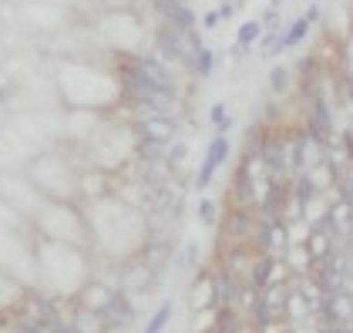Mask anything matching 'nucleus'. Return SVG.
I'll list each match as a JSON object with an SVG mask.
<instances>
[{
  "label": "nucleus",
  "mask_w": 353,
  "mask_h": 333,
  "mask_svg": "<svg viewBox=\"0 0 353 333\" xmlns=\"http://www.w3.org/2000/svg\"><path fill=\"white\" fill-rule=\"evenodd\" d=\"M57 81H61V91L71 105H81V108H91V105H108L118 94V84L114 78L94 71V68H84V64H64L57 71Z\"/></svg>",
  "instance_id": "f257e3e1"
},
{
  "label": "nucleus",
  "mask_w": 353,
  "mask_h": 333,
  "mask_svg": "<svg viewBox=\"0 0 353 333\" xmlns=\"http://www.w3.org/2000/svg\"><path fill=\"white\" fill-rule=\"evenodd\" d=\"M125 91L148 105H165L172 94V78L159 61H141L138 68L125 71Z\"/></svg>",
  "instance_id": "f03ea898"
},
{
  "label": "nucleus",
  "mask_w": 353,
  "mask_h": 333,
  "mask_svg": "<svg viewBox=\"0 0 353 333\" xmlns=\"http://www.w3.org/2000/svg\"><path fill=\"white\" fill-rule=\"evenodd\" d=\"M37 263H41V270L48 273V279L54 283L57 290H64V273H68L71 290H78V283H81V256L74 250H68V243H44Z\"/></svg>",
  "instance_id": "7ed1b4c3"
},
{
  "label": "nucleus",
  "mask_w": 353,
  "mask_h": 333,
  "mask_svg": "<svg viewBox=\"0 0 353 333\" xmlns=\"http://www.w3.org/2000/svg\"><path fill=\"white\" fill-rule=\"evenodd\" d=\"M37 222L57 243H81L84 239L81 219L74 212H68V205H41L37 209Z\"/></svg>",
  "instance_id": "20e7f679"
},
{
  "label": "nucleus",
  "mask_w": 353,
  "mask_h": 333,
  "mask_svg": "<svg viewBox=\"0 0 353 333\" xmlns=\"http://www.w3.org/2000/svg\"><path fill=\"white\" fill-rule=\"evenodd\" d=\"M101 34L108 37V44H114V48H125V51L138 48V37H141L135 17H128L125 10H114L111 17H105V21H101Z\"/></svg>",
  "instance_id": "39448f33"
},
{
  "label": "nucleus",
  "mask_w": 353,
  "mask_h": 333,
  "mask_svg": "<svg viewBox=\"0 0 353 333\" xmlns=\"http://www.w3.org/2000/svg\"><path fill=\"white\" fill-rule=\"evenodd\" d=\"M225 159H229V139H225V135H219V139H212V145L205 148V162H202L199 175H195V185H199V189H205Z\"/></svg>",
  "instance_id": "423d86ee"
},
{
  "label": "nucleus",
  "mask_w": 353,
  "mask_h": 333,
  "mask_svg": "<svg viewBox=\"0 0 353 333\" xmlns=\"http://www.w3.org/2000/svg\"><path fill=\"white\" fill-rule=\"evenodd\" d=\"M28 17L37 24V28H57L64 17H61V10H57L54 3H30L28 7Z\"/></svg>",
  "instance_id": "0eeeda50"
},
{
  "label": "nucleus",
  "mask_w": 353,
  "mask_h": 333,
  "mask_svg": "<svg viewBox=\"0 0 353 333\" xmlns=\"http://www.w3.org/2000/svg\"><path fill=\"white\" fill-rule=\"evenodd\" d=\"M306 30H310V21H306V17H299V21H296V24H293L290 30H286V34H279V41L272 44V51H286V48H296L299 41L306 37Z\"/></svg>",
  "instance_id": "6e6552de"
},
{
  "label": "nucleus",
  "mask_w": 353,
  "mask_h": 333,
  "mask_svg": "<svg viewBox=\"0 0 353 333\" xmlns=\"http://www.w3.org/2000/svg\"><path fill=\"white\" fill-rule=\"evenodd\" d=\"M145 132H148V139L155 141V145H162V141L172 139V125L162 121V118H148V121H145Z\"/></svg>",
  "instance_id": "1a4fd4ad"
},
{
  "label": "nucleus",
  "mask_w": 353,
  "mask_h": 333,
  "mask_svg": "<svg viewBox=\"0 0 353 333\" xmlns=\"http://www.w3.org/2000/svg\"><path fill=\"white\" fill-rule=\"evenodd\" d=\"M168 320H172V303H162L159 310H155V316L148 320V327H145V333H162L165 327H168Z\"/></svg>",
  "instance_id": "9d476101"
},
{
  "label": "nucleus",
  "mask_w": 353,
  "mask_h": 333,
  "mask_svg": "<svg viewBox=\"0 0 353 333\" xmlns=\"http://www.w3.org/2000/svg\"><path fill=\"white\" fill-rule=\"evenodd\" d=\"M212 68H216V54H212V51H205V48H199V51H195V74L209 78V74H212Z\"/></svg>",
  "instance_id": "9b49d317"
},
{
  "label": "nucleus",
  "mask_w": 353,
  "mask_h": 333,
  "mask_svg": "<svg viewBox=\"0 0 353 333\" xmlns=\"http://www.w3.org/2000/svg\"><path fill=\"white\" fill-rule=\"evenodd\" d=\"M259 37H263V24L259 21H245L239 28V44H256Z\"/></svg>",
  "instance_id": "f8f14e48"
},
{
  "label": "nucleus",
  "mask_w": 353,
  "mask_h": 333,
  "mask_svg": "<svg viewBox=\"0 0 353 333\" xmlns=\"http://www.w3.org/2000/svg\"><path fill=\"white\" fill-rule=\"evenodd\" d=\"M279 246H286V229L283 225H270L266 229V250H279Z\"/></svg>",
  "instance_id": "ddd939ff"
},
{
  "label": "nucleus",
  "mask_w": 353,
  "mask_h": 333,
  "mask_svg": "<svg viewBox=\"0 0 353 333\" xmlns=\"http://www.w3.org/2000/svg\"><path fill=\"white\" fill-rule=\"evenodd\" d=\"M199 219L205 222V225L216 222V202H212V199H202V202H199Z\"/></svg>",
  "instance_id": "4468645a"
},
{
  "label": "nucleus",
  "mask_w": 353,
  "mask_h": 333,
  "mask_svg": "<svg viewBox=\"0 0 353 333\" xmlns=\"http://www.w3.org/2000/svg\"><path fill=\"white\" fill-rule=\"evenodd\" d=\"M209 114H212V121H216V125H219V132L225 135V128L232 125V118H225V105H216V108L209 111Z\"/></svg>",
  "instance_id": "2eb2a0df"
},
{
  "label": "nucleus",
  "mask_w": 353,
  "mask_h": 333,
  "mask_svg": "<svg viewBox=\"0 0 353 333\" xmlns=\"http://www.w3.org/2000/svg\"><path fill=\"white\" fill-rule=\"evenodd\" d=\"M286 81H290V74H286L283 68H272V74H270L272 91H283V88H286Z\"/></svg>",
  "instance_id": "dca6fc26"
},
{
  "label": "nucleus",
  "mask_w": 353,
  "mask_h": 333,
  "mask_svg": "<svg viewBox=\"0 0 353 333\" xmlns=\"http://www.w3.org/2000/svg\"><path fill=\"white\" fill-rule=\"evenodd\" d=\"M185 155H189V145H182V141H175V148L168 152V159H172V162H182Z\"/></svg>",
  "instance_id": "f3484780"
},
{
  "label": "nucleus",
  "mask_w": 353,
  "mask_h": 333,
  "mask_svg": "<svg viewBox=\"0 0 353 333\" xmlns=\"http://www.w3.org/2000/svg\"><path fill=\"white\" fill-rule=\"evenodd\" d=\"M202 24H205V28H216L219 17H216V14H205V17H202Z\"/></svg>",
  "instance_id": "a211bd4d"
},
{
  "label": "nucleus",
  "mask_w": 353,
  "mask_h": 333,
  "mask_svg": "<svg viewBox=\"0 0 353 333\" xmlns=\"http://www.w3.org/2000/svg\"><path fill=\"white\" fill-rule=\"evenodd\" d=\"M105 3H108V7H114V10H121V7H125L128 0H105Z\"/></svg>",
  "instance_id": "6ab92c4d"
},
{
  "label": "nucleus",
  "mask_w": 353,
  "mask_h": 333,
  "mask_svg": "<svg viewBox=\"0 0 353 333\" xmlns=\"http://www.w3.org/2000/svg\"><path fill=\"white\" fill-rule=\"evenodd\" d=\"M41 3H54V7H57V3H64V0H41Z\"/></svg>",
  "instance_id": "aec40b11"
},
{
  "label": "nucleus",
  "mask_w": 353,
  "mask_h": 333,
  "mask_svg": "<svg viewBox=\"0 0 353 333\" xmlns=\"http://www.w3.org/2000/svg\"><path fill=\"white\" fill-rule=\"evenodd\" d=\"M168 3H182V0H168Z\"/></svg>",
  "instance_id": "412c9836"
}]
</instances>
